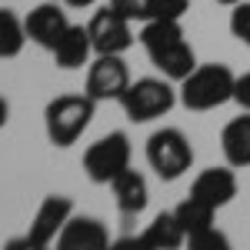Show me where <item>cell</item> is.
<instances>
[{"mask_svg": "<svg viewBox=\"0 0 250 250\" xmlns=\"http://www.w3.org/2000/svg\"><path fill=\"white\" fill-rule=\"evenodd\" d=\"M130 87V70L120 60V54H97V60L87 70V94L100 100H120Z\"/></svg>", "mask_w": 250, "mask_h": 250, "instance_id": "8", "label": "cell"}, {"mask_svg": "<svg viewBox=\"0 0 250 250\" xmlns=\"http://www.w3.org/2000/svg\"><path fill=\"white\" fill-rule=\"evenodd\" d=\"M233 87H237V77L227 63H204L197 67L190 77L180 80V104L187 110H217L224 107L227 100H233Z\"/></svg>", "mask_w": 250, "mask_h": 250, "instance_id": "2", "label": "cell"}, {"mask_svg": "<svg viewBox=\"0 0 250 250\" xmlns=\"http://www.w3.org/2000/svg\"><path fill=\"white\" fill-rule=\"evenodd\" d=\"M177 100H180V94L173 90L167 80L140 77V80H130V87L120 97V107H124V114L130 117L134 124H147V120H157V117L170 114Z\"/></svg>", "mask_w": 250, "mask_h": 250, "instance_id": "4", "label": "cell"}, {"mask_svg": "<svg viewBox=\"0 0 250 250\" xmlns=\"http://www.w3.org/2000/svg\"><path fill=\"white\" fill-rule=\"evenodd\" d=\"M114 197H117V207H120V213L124 217H137V213L147 210V200H150V193H147V180H144V173L137 170H127L117 177L114 184Z\"/></svg>", "mask_w": 250, "mask_h": 250, "instance_id": "16", "label": "cell"}, {"mask_svg": "<svg viewBox=\"0 0 250 250\" xmlns=\"http://www.w3.org/2000/svg\"><path fill=\"white\" fill-rule=\"evenodd\" d=\"M107 244H110V233L97 217H70L57 237L60 250H104Z\"/></svg>", "mask_w": 250, "mask_h": 250, "instance_id": "12", "label": "cell"}, {"mask_svg": "<svg viewBox=\"0 0 250 250\" xmlns=\"http://www.w3.org/2000/svg\"><path fill=\"white\" fill-rule=\"evenodd\" d=\"M230 34L244 47H250V0H240L230 10Z\"/></svg>", "mask_w": 250, "mask_h": 250, "instance_id": "20", "label": "cell"}, {"mask_svg": "<svg viewBox=\"0 0 250 250\" xmlns=\"http://www.w3.org/2000/svg\"><path fill=\"white\" fill-rule=\"evenodd\" d=\"M63 3H67V7H94L97 0H63Z\"/></svg>", "mask_w": 250, "mask_h": 250, "instance_id": "24", "label": "cell"}, {"mask_svg": "<svg viewBox=\"0 0 250 250\" xmlns=\"http://www.w3.org/2000/svg\"><path fill=\"white\" fill-rule=\"evenodd\" d=\"M127 167H130V140L120 130L100 137L83 154V170L94 184H114Z\"/></svg>", "mask_w": 250, "mask_h": 250, "instance_id": "6", "label": "cell"}, {"mask_svg": "<svg viewBox=\"0 0 250 250\" xmlns=\"http://www.w3.org/2000/svg\"><path fill=\"white\" fill-rule=\"evenodd\" d=\"M177 220H180V227H184V233H187V240L190 237H197V233H204L207 227H213V213H217V207H210V204H204V200H197V197H187L180 207H177Z\"/></svg>", "mask_w": 250, "mask_h": 250, "instance_id": "18", "label": "cell"}, {"mask_svg": "<svg viewBox=\"0 0 250 250\" xmlns=\"http://www.w3.org/2000/svg\"><path fill=\"white\" fill-rule=\"evenodd\" d=\"M27 37L34 40L37 47L43 50H54L60 43V37L70 30V20H67V10L60 7L57 0H43L40 7H34L30 14H27Z\"/></svg>", "mask_w": 250, "mask_h": 250, "instance_id": "10", "label": "cell"}, {"mask_svg": "<svg viewBox=\"0 0 250 250\" xmlns=\"http://www.w3.org/2000/svg\"><path fill=\"white\" fill-rule=\"evenodd\" d=\"M220 150L224 160L230 164L233 170L250 167V110H244L240 117H233L230 124L220 134Z\"/></svg>", "mask_w": 250, "mask_h": 250, "instance_id": "15", "label": "cell"}, {"mask_svg": "<svg viewBox=\"0 0 250 250\" xmlns=\"http://www.w3.org/2000/svg\"><path fill=\"white\" fill-rule=\"evenodd\" d=\"M233 100L240 104V110H250V70L237 77V87H233Z\"/></svg>", "mask_w": 250, "mask_h": 250, "instance_id": "22", "label": "cell"}, {"mask_svg": "<svg viewBox=\"0 0 250 250\" xmlns=\"http://www.w3.org/2000/svg\"><path fill=\"white\" fill-rule=\"evenodd\" d=\"M97 100L90 94H60L47 104L43 110V127H47V140L54 147H70L77 144L83 130L94 120Z\"/></svg>", "mask_w": 250, "mask_h": 250, "instance_id": "3", "label": "cell"}, {"mask_svg": "<svg viewBox=\"0 0 250 250\" xmlns=\"http://www.w3.org/2000/svg\"><path fill=\"white\" fill-rule=\"evenodd\" d=\"M217 3H224V7H237L240 0H217Z\"/></svg>", "mask_w": 250, "mask_h": 250, "instance_id": "25", "label": "cell"}, {"mask_svg": "<svg viewBox=\"0 0 250 250\" xmlns=\"http://www.w3.org/2000/svg\"><path fill=\"white\" fill-rule=\"evenodd\" d=\"M190 193L197 200H204V204H210V207H227L233 197H237V177H233V167H207V170L197 173V180H193Z\"/></svg>", "mask_w": 250, "mask_h": 250, "instance_id": "11", "label": "cell"}, {"mask_svg": "<svg viewBox=\"0 0 250 250\" xmlns=\"http://www.w3.org/2000/svg\"><path fill=\"white\" fill-rule=\"evenodd\" d=\"M147 164L154 167V173L160 180H180L193 164L190 140L177 127H164V130L150 134V140H147Z\"/></svg>", "mask_w": 250, "mask_h": 250, "instance_id": "5", "label": "cell"}, {"mask_svg": "<svg viewBox=\"0 0 250 250\" xmlns=\"http://www.w3.org/2000/svg\"><path fill=\"white\" fill-rule=\"evenodd\" d=\"M134 20H127L120 10L114 7H104L97 10L87 30H90V40H94V54H124L130 43H134V30H130Z\"/></svg>", "mask_w": 250, "mask_h": 250, "instance_id": "9", "label": "cell"}, {"mask_svg": "<svg viewBox=\"0 0 250 250\" xmlns=\"http://www.w3.org/2000/svg\"><path fill=\"white\" fill-rule=\"evenodd\" d=\"M184 240H187V233H184V227H180V220H177L173 210L170 213H157L154 224L137 237L140 247H157V250H173V247H180Z\"/></svg>", "mask_w": 250, "mask_h": 250, "instance_id": "17", "label": "cell"}, {"mask_svg": "<svg viewBox=\"0 0 250 250\" xmlns=\"http://www.w3.org/2000/svg\"><path fill=\"white\" fill-rule=\"evenodd\" d=\"M27 23L14 14V10H0V60H10L17 57L20 50H23V43H27Z\"/></svg>", "mask_w": 250, "mask_h": 250, "instance_id": "19", "label": "cell"}, {"mask_svg": "<svg viewBox=\"0 0 250 250\" xmlns=\"http://www.w3.org/2000/svg\"><path fill=\"white\" fill-rule=\"evenodd\" d=\"M190 247L193 250H227V237L217 230V227H207L204 233L190 237Z\"/></svg>", "mask_w": 250, "mask_h": 250, "instance_id": "21", "label": "cell"}, {"mask_svg": "<svg viewBox=\"0 0 250 250\" xmlns=\"http://www.w3.org/2000/svg\"><path fill=\"white\" fill-rule=\"evenodd\" d=\"M110 7L134 23H147V20H180L190 10V0H110Z\"/></svg>", "mask_w": 250, "mask_h": 250, "instance_id": "13", "label": "cell"}, {"mask_svg": "<svg viewBox=\"0 0 250 250\" xmlns=\"http://www.w3.org/2000/svg\"><path fill=\"white\" fill-rule=\"evenodd\" d=\"M74 217V200L63 197V193H50L43 197V204L37 207L34 220H30V230L23 240H14L10 247H50L60 237V230L67 227V220Z\"/></svg>", "mask_w": 250, "mask_h": 250, "instance_id": "7", "label": "cell"}, {"mask_svg": "<svg viewBox=\"0 0 250 250\" xmlns=\"http://www.w3.org/2000/svg\"><path fill=\"white\" fill-rule=\"evenodd\" d=\"M7 117H10V104H7V100L0 97V130L7 127Z\"/></svg>", "mask_w": 250, "mask_h": 250, "instance_id": "23", "label": "cell"}, {"mask_svg": "<svg viewBox=\"0 0 250 250\" xmlns=\"http://www.w3.org/2000/svg\"><path fill=\"white\" fill-rule=\"evenodd\" d=\"M137 40L144 43L150 63L167 80L180 83L184 77H190L193 70H197V54L187 43V37H184L180 20H147L140 27V37Z\"/></svg>", "mask_w": 250, "mask_h": 250, "instance_id": "1", "label": "cell"}, {"mask_svg": "<svg viewBox=\"0 0 250 250\" xmlns=\"http://www.w3.org/2000/svg\"><path fill=\"white\" fill-rule=\"evenodd\" d=\"M50 54H54V63H57L60 70H80L83 63H90V54H94L90 30L83 23H70V30L60 37V43Z\"/></svg>", "mask_w": 250, "mask_h": 250, "instance_id": "14", "label": "cell"}]
</instances>
